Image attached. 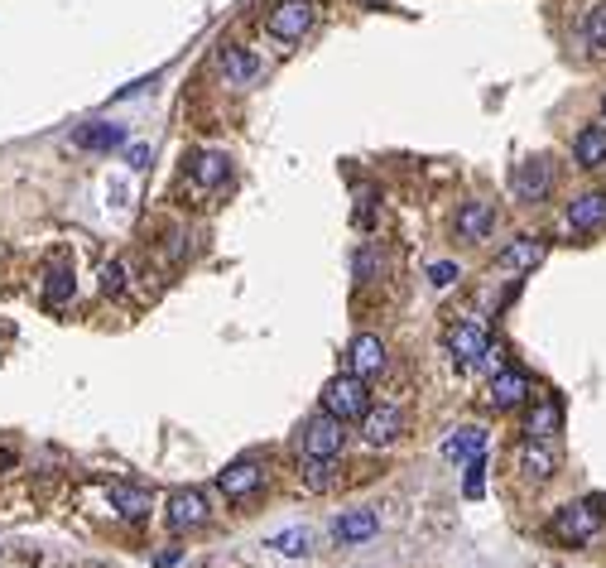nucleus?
I'll return each mask as SVG.
<instances>
[{
  "label": "nucleus",
  "mask_w": 606,
  "mask_h": 568,
  "mask_svg": "<svg viewBox=\"0 0 606 568\" xmlns=\"http://www.w3.org/2000/svg\"><path fill=\"white\" fill-rule=\"evenodd\" d=\"M601 511H606V496H587V501H572V506H563V511H553V521H549V534L559 544H587L597 534V525H601Z\"/></svg>",
  "instance_id": "nucleus-1"
},
{
  "label": "nucleus",
  "mask_w": 606,
  "mask_h": 568,
  "mask_svg": "<svg viewBox=\"0 0 606 568\" xmlns=\"http://www.w3.org/2000/svg\"><path fill=\"white\" fill-rule=\"evenodd\" d=\"M323 410H328V414H337L342 424L366 420V410H370V390H366V380H361L357 371L332 376L328 386H323Z\"/></svg>",
  "instance_id": "nucleus-2"
},
{
  "label": "nucleus",
  "mask_w": 606,
  "mask_h": 568,
  "mask_svg": "<svg viewBox=\"0 0 606 568\" xmlns=\"http://www.w3.org/2000/svg\"><path fill=\"white\" fill-rule=\"evenodd\" d=\"M342 439H347V433H342V420H337V414H313V420L308 424H303V458H337V453H342Z\"/></svg>",
  "instance_id": "nucleus-3"
},
{
  "label": "nucleus",
  "mask_w": 606,
  "mask_h": 568,
  "mask_svg": "<svg viewBox=\"0 0 606 568\" xmlns=\"http://www.w3.org/2000/svg\"><path fill=\"white\" fill-rule=\"evenodd\" d=\"M265 29L275 39L294 44V39H303L313 29V5H308V0H279V5L265 15Z\"/></svg>",
  "instance_id": "nucleus-4"
},
{
  "label": "nucleus",
  "mask_w": 606,
  "mask_h": 568,
  "mask_svg": "<svg viewBox=\"0 0 606 568\" xmlns=\"http://www.w3.org/2000/svg\"><path fill=\"white\" fill-rule=\"evenodd\" d=\"M510 188H515L520 203H539V198H549V188H553V169H549V159H525V164H515Z\"/></svg>",
  "instance_id": "nucleus-5"
},
{
  "label": "nucleus",
  "mask_w": 606,
  "mask_h": 568,
  "mask_svg": "<svg viewBox=\"0 0 606 568\" xmlns=\"http://www.w3.org/2000/svg\"><path fill=\"white\" fill-rule=\"evenodd\" d=\"M207 515H212V506L197 487H183L168 496V525L174 530H197V525H207Z\"/></svg>",
  "instance_id": "nucleus-6"
},
{
  "label": "nucleus",
  "mask_w": 606,
  "mask_h": 568,
  "mask_svg": "<svg viewBox=\"0 0 606 568\" xmlns=\"http://www.w3.org/2000/svg\"><path fill=\"white\" fill-rule=\"evenodd\" d=\"M347 361H351V371L366 380V376H380L390 357H385V342L376 338V332H357V338H351V347H347Z\"/></svg>",
  "instance_id": "nucleus-7"
},
{
  "label": "nucleus",
  "mask_w": 606,
  "mask_h": 568,
  "mask_svg": "<svg viewBox=\"0 0 606 568\" xmlns=\"http://www.w3.org/2000/svg\"><path fill=\"white\" fill-rule=\"evenodd\" d=\"M399 429H404V414H399L395 405L366 410V420H361V433H366L370 448H390V443L399 439Z\"/></svg>",
  "instance_id": "nucleus-8"
},
{
  "label": "nucleus",
  "mask_w": 606,
  "mask_h": 568,
  "mask_svg": "<svg viewBox=\"0 0 606 568\" xmlns=\"http://www.w3.org/2000/svg\"><path fill=\"white\" fill-rule=\"evenodd\" d=\"M265 482V462H256V458H241V462H231L227 472H217V487H222L231 501L236 496H250Z\"/></svg>",
  "instance_id": "nucleus-9"
},
{
  "label": "nucleus",
  "mask_w": 606,
  "mask_h": 568,
  "mask_svg": "<svg viewBox=\"0 0 606 568\" xmlns=\"http://www.w3.org/2000/svg\"><path fill=\"white\" fill-rule=\"evenodd\" d=\"M376 530H380V515L366 511V506L342 511V515H337V525H332V534L342 544H366V540H376Z\"/></svg>",
  "instance_id": "nucleus-10"
},
{
  "label": "nucleus",
  "mask_w": 606,
  "mask_h": 568,
  "mask_svg": "<svg viewBox=\"0 0 606 568\" xmlns=\"http://www.w3.org/2000/svg\"><path fill=\"white\" fill-rule=\"evenodd\" d=\"M544 256H549V241H544V237H515V241L496 256V265H500V270H534Z\"/></svg>",
  "instance_id": "nucleus-11"
},
{
  "label": "nucleus",
  "mask_w": 606,
  "mask_h": 568,
  "mask_svg": "<svg viewBox=\"0 0 606 568\" xmlns=\"http://www.w3.org/2000/svg\"><path fill=\"white\" fill-rule=\"evenodd\" d=\"M477 453H486V429L481 424H462V429H452L448 439H443V458L448 462H471Z\"/></svg>",
  "instance_id": "nucleus-12"
},
{
  "label": "nucleus",
  "mask_w": 606,
  "mask_h": 568,
  "mask_svg": "<svg viewBox=\"0 0 606 568\" xmlns=\"http://www.w3.org/2000/svg\"><path fill=\"white\" fill-rule=\"evenodd\" d=\"M530 400V376L525 371H500L491 376V405L496 410H515V405H525Z\"/></svg>",
  "instance_id": "nucleus-13"
},
{
  "label": "nucleus",
  "mask_w": 606,
  "mask_h": 568,
  "mask_svg": "<svg viewBox=\"0 0 606 568\" xmlns=\"http://www.w3.org/2000/svg\"><path fill=\"white\" fill-rule=\"evenodd\" d=\"M77 149H96V155H111V149H121L126 145V126H116V121H92V126H82L77 136H73Z\"/></svg>",
  "instance_id": "nucleus-14"
},
{
  "label": "nucleus",
  "mask_w": 606,
  "mask_h": 568,
  "mask_svg": "<svg viewBox=\"0 0 606 568\" xmlns=\"http://www.w3.org/2000/svg\"><path fill=\"white\" fill-rule=\"evenodd\" d=\"M568 227L572 231H601L606 227V193H582L568 203Z\"/></svg>",
  "instance_id": "nucleus-15"
},
{
  "label": "nucleus",
  "mask_w": 606,
  "mask_h": 568,
  "mask_svg": "<svg viewBox=\"0 0 606 568\" xmlns=\"http://www.w3.org/2000/svg\"><path fill=\"white\" fill-rule=\"evenodd\" d=\"M227 169H231V159L222 155V149H197V155L188 159V174L197 188H217V183H227Z\"/></svg>",
  "instance_id": "nucleus-16"
},
{
  "label": "nucleus",
  "mask_w": 606,
  "mask_h": 568,
  "mask_svg": "<svg viewBox=\"0 0 606 568\" xmlns=\"http://www.w3.org/2000/svg\"><path fill=\"white\" fill-rule=\"evenodd\" d=\"M458 231L467 241H486L496 231V208L491 203H462L458 208Z\"/></svg>",
  "instance_id": "nucleus-17"
},
{
  "label": "nucleus",
  "mask_w": 606,
  "mask_h": 568,
  "mask_svg": "<svg viewBox=\"0 0 606 568\" xmlns=\"http://www.w3.org/2000/svg\"><path fill=\"white\" fill-rule=\"evenodd\" d=\"M553 467H559V458H553V448L544 439H530L525 448H520V472H525L530 482H549Z\"/></svg>",
  "instance_id": "nucleus-18"
},
{
  "label": "nucleus",
  "mask_w": 606,
  "mask_h": 568,
  "mask_svg": "<svg viewBox=\"0 0 606 568\" xmlns=\"http://www.w3.org/2000/svg\"><path fill=\"white\" fill-rule=\"evenodd\" d=\"M448 347L458 352L462 366H471V361H481V357H486V347H491V342H486V332H481L477 323H458V328L448 332Z\"/></svg>",
  "instance_id": "nucleus-19"
},
{
  "label": "nucleus",
  "mask_w": 606,
  "mask_h": 568,
  "mask_svg": "<svg viewBox=\"0 0 606 568\" xmlns=\"http://www.w3.org/2000/svg\"><path fill=\"white\" fill-rule=\"evenodd\" d=\"M111 506L126 515V521H145L149 506H155V496L145 487H130V482H111Z\"/></svg>",
  "instance_id": "nucleus-20"
},
{
  "label": "nucleus",
  "mask_w": 606,
  "mask_h": 568,
  "mask_svg": "<svg viewBox=\"0 0 606 568\" xmlns=\"http://www.w3.org/2000/svg\"><path fill=\"white\" fill-rule=\"evenodd\" d=\"M563 429V410H559V400H539V405L530 410V420H525V433H530V439H553V433H559Z\"/></svg>",
  "instance_id": "nucleus-21"
},
{
  "label": "nucleus",
  "mask_w": 606,
  "mask_h": 568,
  "mask_svg": "<svg viewBox=\"0 0 606 568\" xmlns=\"http://www.w3.org/2000/svg\"><path fill=\"white\" fill-rule=\"evenodd\" d=\"M572 159H578L582 169H597V164H606V126L578 130V140H572Z\"/></svg>",
  "instance_id": "nucleus-22"
},
{
  "label": "nucleus",
  "mask_w": 606,
  "mask_h": 568,
  "mask_svg": "<svg viewBox=\"0 0 606 568\" xmlns=\"http://www.w3.org/2000/svg\"><path fill=\"white\" fill-rule=\"evenodd\" d=\"M217 63H222L227 82H250V77L260 73V58L250 54V48H241V44H227L222 54H217Z\"/></svg>",
  "instance_id": "nucleus-23"
},
{
  "label": "nucleus",
  "mask_w": 606,
  "mask_h": 568,
  "mask_svg": "<svg viewBox=\"0 0 606 568\" xmlns=\"http://www.w3.org/2000/svg\"><path fill=\"white\" fill-rule=\"evenodd\" d=\"M269 549H275V554H284V559H303V554L313 549V534L303 530V525H289V530L269 534Z\"/></svg>",
  "instance_id": "nucleus-24"
},
{
  "label": "nucleus",
  "mask_w": 606,
  "mask_h": 568,
  "mask_svg": "<svg viewBox=\"0 0 606 568\" xmlns=\"http://www.w3.org/2000/svg\"><path fill=\"white\" fill-rule=\"evenodd\" d=\"M582 39H587V48H592V54H606V5H592V10H587Z\"/></svg>",
  "instance_id": "nucleus-25"
},
{
  "label": "nucleus",
  "mask_w": 606,
  "mask_h": 568,
  "mask_svg": "<svg viewBox=\"0 0 606 568\" xmlns=\"http://www.w3.org/2000/svg\"><path fill=\"white\" fill-rule=\"evenodd\" d=\"M44 294H48V304H67V299H73V270H67V265H54V270H48V284H44Z\"/></svg>",
  "instance_id": "nucleus-26"
},
{
  "label": "nucleus",
  "mask_w": 606,
  "mask_h": 568,
  "mask_svg": "<svg viewBox=\"0 0 606 568\" xmlns=\"http://www.w3.org/2000/svg\"><path fill=\"white\" fill-rule=\"evenodd\" d=\"M303 487L328 492L332 487V458H303Z\"/></svg>",
  "instance_id": "nucleus-27"
},
{
  "label": "nucleus",
  "mask_w": 606,
  "mask_h": 568,
  "mask_svg": "<svg viewBox=\"0 0 606 568\" xmlns=\"http://www.w3.org/2000/svg\"><path fill=\"white\" fill-rule=\"evenodd\" d=\"M462 492L471 496V501H477L481 492H486V453H477V458H471V462H462Z\"/></svg>",
  "instance_id": "nucleus-28"
},
{
  "label": "nucleus",
  "mask_w": 606,
  "mask_h": 568,
  "mask_svg": "<svg viewBox=\"0 0 606 568\" xmlns=\"http://www.w3.org/2000/svg\"><path fill=\"white\" fill-rule=\"evenodd\" d=\"M376 250H370V246H361L357 250V260H351V275H357V284H370V279H376Z\"/></svg>",
  "instance_id": "nucleus-29"
},
{
  "label": "nucleus",
  "mask_w": 606,
  "mask_h": 568,
  "mask_svg": "<svg viewBox=\"0 0 606 568\" xmlns=\"http://www.w3.org/2000/svg\"><path fill=\"white\" fill-rule=\"evenodd\" d=\"M429 279H433V289H448V284L462 279V270H458L452 260H433V265H429Z\"/></svg>",
  "instance_id": "nucleus-30"
},
{
  "label": "nucleus",
  "mask_w": 606,
  "mask_h": 568,
  "mask_svg": "<svg viewBox=\"0 0 606 568\" xmlns=\"http://www.w3.org/2000/svg\"><path fill=\"white\" fill-rule=\"evenodd\" d=\"M126 289V270H121V265H106V270H101V294H121Z\"/></svg>",
  "instance_id": "nucleus-31"
},
{
  "label": "nucleus",
  "mask_w": 606,
  "mask_h": 568,
  "mask_svg": "<svg viewBox=\"0 0 606 568\" xmlns=\"http://www.w3.org/2000/svg\"><path fill=\"white\" fill-rule=\"evenodd\" d=\"M126 164H130V169H149V145H130L126 149Z\"/></svg>",
  "instance_id": "nucleus-32"
},
{
  "label": "nucleus",
  "mask_w": 606,
  "mask_h": 568,
  "mask_svg": "<svg viewBox=\"0 0 606 568\" xmlns=\"http://www.w3.org/2000/svg\"><path fill=\"white\" fill-rule=\"evenodd\" d=\"M178 559H183V549H178V544H164L159 554H155V568H174Z\"/></svg>",
  "instance_id": "nucleus-33"
},
{
  "label": "nucleus",
  "mask_w": 606,
  "mask_h": 568,
  "mask_svg": "<svg viewBox=\"0 0 606 568\" xmlns=\"http://www.w3.org/2000/svg\"><path fill=\"white\" fill-rule=\"evenodd\" d=\"M601 116H606V96H601Z\"/></svg>",
  "instance_id": "nucleus-34"
}]
</instances>
